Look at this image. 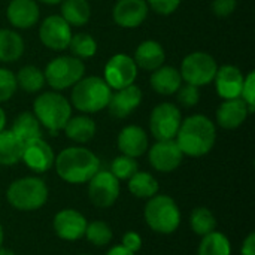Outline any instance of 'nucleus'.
<instances>
[{
  "label": "nucleus",
  "instance_id": "nucleus-1",
  "mask_svg": "<svg viewBox=\"0 0 255 255\" xmlns=\"http://www.w3.org/2000/svg\"><path fill=\"white\" fill-rule=\"evenodd\" d=\"M175 140L184 155L203 157L215 145V124L202 114L191 115L181 123Z\"/></svg>",
  "mask_w": 255,
  "mask_h": 255
},
{
  "label": "nucleus",
  "instance_id": "nucleus-2",
  "mask_svg": "<svg viewBox=\"0 0 255 255\" xmlns=\"http://www.w3.org/2000/svg\"><path fill=\"white\" fill-rule=\"evenodd\" d=\"M54 166L63 181L69 184H85L100 170V160L87 148L70 146L55 157Z\"/></svg>",
  "mask_w": 255,
  "mask_h": 255
},
{
  "label": "nucleus",
  "instance_id": "nucleus-3",
  "mask_svg": "<svg viewBox=\"0 0 255 255\" xmlns=\"http://www.w3.org/2000/svg\"><path fill=\"white\" fill-rule=\"evenodd\" d=\"M33 114L51 134H57L64 128L72 117L70 102L58 91H46L33 102Z\"/></svg>",
  "mask_w": 255,
  "mask_h": 255
},
{
  "label": "nucleus",
  "instance_id": "nucleus-4",
  "mask_svg": "<svg viewBox=\"0 0 255 255\" xmlns=\"http://www.w3.org/2000/svg\"><path fill=\"white\" fill-rule=\"evenodd\" d=\"M112 90L100 76L81 78L70 94V105L84 114H96L108 108Z\"/></svg>",
  "mask_w": 255,
  "mask_h": 255
},
{
  "label": "nucleus",
  "instance_id": "nucleus-5",
  "mask_svg": "<svg viewBox=\"0 0 255 255\" xmlns=\"http://www.w3.org/2000/svg\"><path fill=\"white\" fill-rule=\"evenodd\" d=\"M6 196L7 202L18 211H37L48 200V187L40 178H21L9 185Z\"/></svg>",
  "mask_w": 255,
  "mask_h": 255
},
{
  "label": "nucleus",
  "instance_id": "nucleus-6",
  "mask_svg": "<svg viewBox=\"0 0 255 255\" xmlns=\"http://www.w3.org/2000/svg\"><path fill=\"white\" fill-rule=\"evenodd\" d=\"M143 217L146 224L157 233L170 235L181 223V212L175 200L166 194H155L145 206Z\"/></svg>",
  "mask_w": 255,
  "mask_h": 255
},
{
  "label": "nucleus",
  "instance_id": "nucleus-7",
  "mask_svg": "<svg viewBox=\"0 0 255 255\" xmlns=\"http://www.w3.org/2000/svg\"><path fill=\"white\" fill-rule=\"evenodd\" d=\"M84 73L85 64L73 55H61L51 60L43 70L45 82L57 91L73 87L84 78Z\"/></svg>",
  "mask_w": 255,
  "mask_h": 255
},
{
  "label": "nucleus",
  "instance_id": "nucleus-8",
  "mask_svg": "<svg viewBox=\"0 0 255 255\" xmlns=\"http://www.w3.org/2000/svg\"><path fill=\"white\" fill-rule=\"evenodd\" d=\"M217 70L218 64L211 54L196 51L188 54L182 60L179 73L182 76V81H185L187 84L194 87H205L214 81Z\"/></svg>",
  "mask_w": 255,
  "mask_h": 255
},
{
  "label": "nucleus",
  "instance_id": "nucleus-9",
  "mask_svg": "<svg viewBox=\"0 0 255 255\" xmlns=\"http://www.w3.org/2000/svg\"><path fill=\"white\" fill-rule=\"evenodd\" d=\"M182 115L178 106L164 102L157 105L149 117V130L157 140H172L176 137Z\"/></svg>",
  "mask_w": 255,
  "mask_h": 255
},
{
  "label": "nucleus",
  "instance_id": "nucleus-10",
  "mask_svg": "<svg viewBox=\"0 0 255 255\" xmlns=\"http://www.w3.org/2000/svg\"><path fill=\"white\" fill-rule=\"evenodd\" d=\"M137 66L133 57L127 54L112 55L105 66V82L111 90H121L128 85H133L137 78Z\"/></svg>",
  "mask_w": 255,
  "mask_h": 255
},
{
  "label": "nucleus",
  "instance_id": "nucleus-11",
  "mask_svg": "<svg viewBox=\"0 0 255 255\" xmlns=\"http://www.w3.org/2000/svg\"><path fill=\"white\" fill-rule=\"evenodd\" d=\"M72 34V27L60 15L46 16L39 27L40 42L52 51H64L69 46Z\"/></svg>",
  "mask_w": 255,
  "mask_h": 255
},
{
  "label": "nucleus",
  "instance_id": "nucleus-12",
  "mask_svg": "<svg viewBox=\"0 0 255 255\" xmlns=\"http://www.w3.org/2000/svg\"><path fill=\"white\" fill-rule=\"evenodd\" d=\"M88 196L97 208L112 206L120 196V182L108 170H99L88 181Z\"/></svg>",
  "mask_w": 255,
  "mask_h": 255
},
{
  "label": "nucleus",
  "instance_id": "nucleus-13",
  "mask_svg": "<svg viewBox=\"0 0 255 255\" xmlns=\"http://www.w3.org/2000/svg\"><path fill=\"white\" fill-rule=\"evenodd\" d=\"M21 160L30 170L36 173H43L54 166L55 155L49 143L45 142L42 137H37L24 143Z\"/></svg>",
  "mask_w": 255,
  "mask_h": 255
},
{
  "label": "nucleus",
  "instance_id": "nucleus-14",
  "mask_svg": "<svg viewBox=\"0 0 255 255\" xmlns=\"http://www.w3.org/2000/svg\"><path fill=\"white\" fill-rule=\"evenodd\" d=\"M149 163L151 166L163 173L172 172L179 167L182 163V151L179 149L175 139L172 140H157L149 149Z\"/></svg>",
  "mask_w": 255,
  "mask_h": 255
},
{
  "label": "nucleus",
  "instance_id": "nucleus-15",
  "mask_svg": "<svg viewBox=\"0 0 255 255\" xmlns=\"http://www.w3.org/2000/svg\"><path fill=\"white\" fill-rule=\"evenodd\" d=\"M146 0H118L114 6L112 16L117 25L123 28H136L148 16Z\"/></svg>",
  "mask_w": 255,
  "mask_h": 255
},
{
  "label": "nucleus",
  "instance_id": "nucleus-16",
  "mask_svg": "<svg viewBox=\"0 0 255 255\" xmlns=\"http://www.w3.org/2000/svg\"><path fill=\"white\" fill-rule=\"evenodd\" d=\"M87 220L75 209H63L54 218V230L63 241H78L84 238Z\"/></svg>",
  "mask_w": 255,
  "mask_h": 255
},
{
  "label": "nucleus",
  "instance_id": "nucleus-17",
  "mask_svg": "<svg viewBox=\"0 0 255 255\" xmlns=\"http://www.w3.org/2000/svg\"><path fill=\"white\" fill-rule=\"evenodd\" d=\"M244 78L245 76L239 67L233 64H224L218 67L212 82H215V90L218 96L223 97L224 100H229V99L241 97Z\"/></svg>",
  "mask_w": 255,
  "mask_h": 255
},
{
  "label": "nucleus",
  "instance_id": "nucleus-18",
  "mask_svg": "<svg viewBox=\"0 0 255 255\" xmlns=\"http://www.w3.org/2000/svg\"><path fill=\"white\" fill-rule=\"evenodd\" d=\"M142 90L137 85H128L126 88L117 90L111 96V100L108 103L109 114L115 118H126L130 114H133L139 105L142 103Z\"/></svg>",
  "mask_w": 255,
  "mask_h": 255
},
{
  "label": "nucleus",
  "instance_id": "nucleus-19",
  "mask_svg": "<svg viewBox=\"0 0 255 255\" xmlns=\"http://www.w3.org/2000/svg\"><path fill=\"white\" fill-rule=\"evenodd\" d=\"M6 16L15 28H31L39 22V4L36 0H10Z\"/></svg>",
  "mask_w": 255,
  "mask_h": 255
},
{
  "label": "nucleus",
  "instance_id": "nucleus-20",
  "mask_svg": "<svg viewBox=\"0 0 255 255\" xmlns=\"http://www.w3.org/2000/svg\"><path fill=\"white\" fill-rule=\"evenodd\" d=\"M250 114L251 112L247 103L241 97L229 99V100H224L217 109V123L221 128L235 130L247 121Z\"/></svg>",
  "mask_w": 255,
  "mask_h": 255
},
{
  "label": "nucleus",
  "instance_id": "nucleus-21",
  "mask_svg": "<svg viewBox=\"0 0 255 255\" xmlns=\"http://www.w3.org/2000/svg\"><path fill=\"white\" fill-rule=\"evenodd\" d=\"M118 149L128 157L137 158L148 151V134L139 126H127L118 134Z\"/></svg>",
  "mask_w": 255,
  "mask_h": 255
},
{
  "label": "nucleus",
  "instance_id": "nucleus-22",
  "mask_svg": "<svg viewBox=\"0 0 255 255\" xmlns=\"http://www.w3.org/2000/svg\"><path fill=\"white\" fill-rule=\"evenodd\" d=\"M133 60L137 67L148 72H154L155 69L163 66L166 60V52L161 43H158L157 40H143L136 48Z\"/></svg>",
  "mask_w": 255,
  "mask_h": 255
},
{
  "label": "nucleus",
  "instance_id": "nucleus-23",
  "mask_svg": "<svg viewBox=\"0 0 255 255\" xmlns=\"http://www.w3.org/2000/svg\"><path fill=\"white\" fill-rule=\"evenodd\" d=\"M151 87L157 94L161 96H172L178 91L182 85V76L176 67L172 66H161L155 69L151 75Z\"/></svg>",
  "mask_w": 255,
  "mask_h": 255
},
{
  "label": "nucleus",
  "instance_id": "nucleus-24",
  "mask_svg": "<svg viewBox=\"0 0 255 255\" xmlns=\"http://www.w3.org/2000/svg\"><path fill=\"white\" fill-rule=\"evenodd\" d=\"M24 39L19 33L9 28H0V63H13L24 54Z\"/></svg>",
  "mask_w": 255,
  "mask_h": 255
},
{
  "label": "nucleus",
  "instance_id": "nucleus-25",
  "mask_svg": "<svg viewBox=\"0 0 255 255\" xmlns=\"http://www.w3.org/2000/svg\"><path fill=\"white\" fill-rule=\"evenodd\" d=\"M63 130L70 140L76 143H87L96 134V123L87 115L70 117Z\"/></svg>",
  "mask_w": 255,
  "mask_h": 255
},
{
  "label": "nucleus",
  "instance_id": "nucleus-26",
  "mask_svg": "<svg viewBox=\"0 0 255 255\" xmlns=\"http://www.w3.org/2000/svg\"><path fill=\"white\" fill-rule=\"evenodd\" d=\"M24 142L12 131L1 130L0 131V164L1 166H13L22 157Z\"/></svg>",
  "mask_w": 255,
  "mask_h": 255
},
{
  "label": "nucleus",
  "instance_id": "nucleus-27",
  "mask_svg": "<svg viewBox=\"0 0 255 255\" xmlns=\"http://www.w3.org/2000/svg\"><path fill=\"white\" fill-rule=\"evenodd\" d=\"M60 16L72 27L85 25L91 18V6L87 0H63Z\"/></svg>",
  "mask_w": 255,
  "mask_h": 255
},
{
  "label": "nucleus",
  "instance_id": "nucleus-28",
  "mask_svg": "<svg viewBox=\"0 0 255 255\" xmlns=\"http://www.w3.org/2000/svg\"><path fill=\"white\" fill-rule=\"evenodd\" d=\"M24 143L37 137H42V131H40V123L37 121V118L34 117L33 112H21L12 124L10 128Z\"/></svg>",
  "mask_w": 255,
  "mask_h": 255
},
{
  "label": "nucleus",
  "instance_id": "nucleus-29",
  "mask_svg": "<svg viewBox=\"0 0 255 255\" xmlns=\"http://www.w3.org/2000/svg\"><path fill=\"white\" fill-rule=\"evenodd\" d=\"M15 78H16V85L25 93H39L46 84L43 70L31 64L21 67L15 75Z\"/></svg>",
  "mask_w": 255,
  "mask_h": 255
},
{
  "label": "nucleus",
  "instance_id": "nucleus-30",
  "mask_svg": "<svg viewBox=\"0 0 255 255\" xmlns=\"http://www.w3.org/2000/svg\"><path fill=\"white\" fill-rule=\"evenodd\" d=\"M128 190L139 199H151L158 193V182L146 172H136L128 179Z\"/></svg>",
  "mask_w": 255,
  "mask_h": 255
},
{
  "label": "nucleus",
  "instance_id": "nucleus-31",
  "mask_svg": "<svg viewBox=\"0 0 255 255\" xmlns=\"http://www.w3.org/2000/svg\"><path fill=\"white\" fill-rule=\"evenodd\" d=\"M232 245L230 241L218 232H212L203 236L199 245V255H230Z\"/></svg>",
  "mask_w": 255,
  "mask_h": 255
},
{
  "label": "nucleus",
  "instance_id": "nucleus-32",
  "mask_svg": "<svg viewBox=\"0 0 255 255\" xmlns=\"http://www.w3.org/2000/svg\"><path fill=\"white\" fill-rule=\"evenodd\" d=\"M67 48L70 49L72 55L79 60L91 58L97 52V42L88 33H76V34H72V39Z\"/></svg>",
  "mask_w": 255,
  "mask_h": 255
},
{
  "label": "nucleus",
  "instance_id": "nucleus-33",
  "mask_svg": "<svg viewBox=\"0 0 255 255\" xmlns=\"http://www.w3.org/2000/svg\"><path fill=\"white\" fill-rule=\"evenodd\" d=\"M191 230L199 236H206L212 233L217 227V220L208 208H196L190 217Z\"/></svg>",
  "mask_w": 255,
  "mask_h": 255
},
{
  "label": "nucleus",
  "instance_id": "nucleus-34",
  "mask_svg": "<svg viewBox=\"0 0 255 255\" xmlns=\"http://www.w3.org/2000/svg\"><path fill=\"white\" fill-rule=\"evenodd\" d=\"M94 247H105L112 241V230L103 221H93L87 224L84 235Z\"/></svg>",
  "mask_w": 255,
  "mask_h": 255
},
{
  "label": "nucleus",
  "instance_id": "nucleus-35",
  "mask_svg": "<svg viewBox=\"0 0 255 255\" xmlns=\"http://www.w3.org/2000/svg\"><path fill=\"white\" fill-rule=\"evenodd\" d=\"M139 166L136 158L128 157V155H120L112 161L111 166V173L120 181V179H130L136 172H137Z\"/></svg>",
  "mask_w": 255,
  "mask_h": 255
},
{
  "label": "nucleus",
  "instance_id": "nucleus-36",
  "mask_svg": "<svg viewBox=\"0 0 255 255\" xmlns=\"http://www.w3.org/2000/svg\"><path fill=\"white\" fill-rule=\"evenodd\" d=\"M18 85L15 75L4 67H0V103L7 102L15 94Z\"/></svg>",
  "mask_w": 255,
  "mask_h": 255
},
{
  "label": "nucleus",
  "instance_id": "nucleus-37",
  "mask_svg": "<svg viewBox=\"0 0 255 255\" xmlns=\"http://www.w3.org/2000/svg\"><path fill=\"white\" fill-rule=\"evenodd\" d=\"M175 94H176L178 102H179L182 106H185V108H193V106H196V105L199 103V100H200L199 87H194V85H190V84L181 85Z\"/></svg>",
  "mask_w": 255,
  "mask_h": 255
},
{
  "label": "nucleus",
  "instance_id": "nucleus-38",
  "mask_svg": "<svg viewBox=\"0 0 255 255\" xmlns=\"http://www.w3.org/2000/svg\"><path fill=\"white\" fill-rule=\"evenodd\" d=\"M241 99L247 103L250 112L253 114L255 111V72H253V70L244 78Z\"/></svg>",
  "mask_w": 255,
  "mask_h": 255
},
{
  "label": "nucleus",
  "instance_id": "nucleus-39",
  "mask_svg": "<svg viewBox=\"0 0 255 255\" xmlns=\"http://www.w3.org/2000/svg\"><path fill=\"white\" fill-rule=\"evenodd\" d=\"M146 3L158 15H172L179 7L181 0H146Z\"/></svg>",
  "mask_w": 255,
  "mask_h": 255
},
{
  "label": "nucleus",
  "instance_id": "nucleus-40",
  "mask_svg": "<svg viewBox=\"0 0 255 255\" xmlns=\"http://www.w3.org/2000/svg\"><path fill=\"white\" fill-rule=\"evenodd\" d=\"M238 6L236 0H212V12L218 18L230 16Z\"/></svg>",
  "mask_w": 255,
  "mask_h": 255
},
{
  "label": "nucleus",
  "instance_id": "nucleus-41",
  "mask_svg": "<svg viewBox=\"0 0 255 255\" xmlns=\"http://www.w3.org/2000/svg\"><path fill=\"white\" fill-rule=\"evenodd\" d=\"M123 247L131 253H137L142 248V239L137 233L134 232H127L123 236Z\"/></svg>",
  "mask_w": 255,
  "mask_h": 255
},
{
  "label": "nucleus",
  "instance_id": "nucleus-42",
  "mask_svg": "<svg viewBox=\"0 0 255 255\" xmlns=\"http://www.w3.org/2000/svg\"><path fill=\"white\" fill-rule=\"evenodd\" d=\"M242 255H255V233H250L248 238L244 241L242 250H241Z\"/></svg>",
  "mask_w": 255,
  "mask_h": 255
},
{
  "label": "nucleus",
  "instance_id": "nucleus-43",
  "mask_svg": "<svg viewBox=\"0 0 255 255\" xmlns=\"http://www.w3.org/2000/svg\"><path fill=\"white\" fill-rule=\"evenodd\" d=\"M106 255H134V253H131V251L126 250L123 245H118V247H114V248H111V250L108 251V254Z\"/></svg>",
  "mask_w": 255,
  "mask_h": 255
},
{
  "label": "nucleus",
  "instance_id": "nucleus-44",
  "mask_svg": "<svg viewBox=\"0 0 255 255\" xmlns=\"http://www.w3.org/2000/svg\"><path fill=\"white\" fill-rule=\"evenodd\" d=\"M4 126H6V114H4V111L0 108V131L4 130Z\"/></svg>",
  "mask_w": 255,
  "mask_h": 255
},
{
  "label": "nucleus",
  "instance_id": "nucleus-45",
  "mask_svg": "<svg viewBox=\"0 0 255 255\" xmlns=\"http://www.w3.org/2000/svg\"><path fill=\"white\" fill-rule=\"evenodd\" d=\"M36 1H40V3H45V4H58L63 0H36Z\"/></svg>",
  "mask_w": 255,
  "mask_h": 255
},
{
  "label": "nucleus",
  "instance_id": "nucleus-46",
  "mask_svg": "<svg viewBox=\"0 0 255 255\" xmlns=\"http://www.w3.org/2000/svg\"><path fill=\"white\" fill-rule=\"evenodd\" d=\"M0 255H15V254H13V251H10V250L0 248Z\"/></svg>",
  "mask_w": 255,
  "mask_h": 255
},
{
  "label": "nucleus",
  "instance_id": "nucleus-47",
  "mask_svg": "<svg viewBox=\"0 0 255 255\" xmlns=\"http://www.w3.org/2000/svg\"><path fill=\"white\" fill-rule=\"evenodd\" d=\"M3 238H4V235H3V229H1V226H0V248H1V245H3Z\"/></svg>",
  "mask_w": 255,
  "mask_h": 255
}]
</instances>
